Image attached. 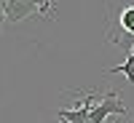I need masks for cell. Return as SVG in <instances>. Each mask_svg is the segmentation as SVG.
<instances>
[{"label":"cell","instance_id":"cell-4","mask_svg":"<svg viewBox=\"0 0 134 123\" xmlns=\"http://www.w3.org/2000/svg\"><path fill=\"white\" fill-rule=\"evenodd\" d=\"M5 21H8V19H5V8H3V0H0V30H3Z\"/></svg>","mask_w":134,"mask_h":123},{"label":"cell","instance_id":"cell-5","mask_svg":"<svg viewBox=\"0 0 134 123\" xmlns=\"http://www.w3.org/2000/svg\"><path fill=\"white\" fill-rule=\"evenodd\" d=\"M129 54H131V56H134V43H131V51H129Z\"/></svg>","mask_w":134,"mask_h":123},{"label":"cell","instance_id":"cell-1","mask_svg":"<svg viewBox=\"0 0 134 123\" xmlns=\"http://www.w3.org/2000/svg\"><path fill=\"white\" fill-rule=\"evenodd\" d=\"M113 113L126 115V104L121 102V96L115 91L105 94V99H99V102L94 99V94H88V115H91V123H105V118L113 115Z\"/></svg>","mask_w":134,"mask_h":123},{"label":"cell","instance_id":"cell-3","mask_svg":"<svg viewBox=\"0 0 134 123\" xmlns=\"http://www.w3.org/2000/svg\"><path fill=\"white\" fill-rule=\"evenodd\" d=\"M107 72H115V75H126V80H129V83H134V56L129 54L124 64H118V67H110Z\"/></svg>","mask_w":134,"mask_h":123},{"label":"cell","instance_id":"cell-2","mask_svg":"<svg viewBox=\"0 0 134 123\" xmlns=\"http://www.w3.org/2000/svg\"><path fill=\"white\" fill-rule=\"evenodd\" d=\"M118 27H121V32H124L126 38L134 40V5H126L118 14Z\"/></svg>","mask_w":134,"mask_h":123}]
</instances>
